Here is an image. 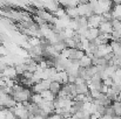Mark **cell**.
<instances>
[{
	"label": "cell",
	"mask_w": 121,
	"mask_h": 119,
	"mask_svg": "<svg viewBox=\"0 0 121 119\" xmlns=\"http://www.w3.org/2000/svg\"><path fill=\"white\" fill-rule=\"evenodd\" d=\"M112 20L113 19H120L121 18V2H117L112 8Z\"/></svg>",
	"instance_id": "obj_8"
},
{
	"label": "cell",
	"mask_w": 121,
	"mask_h": 119,
	"mask_svg": "<svg viewBox=\"0 0 121 119\" xmlns=\"http://www.w3.org/2000/svg\"><path fill=\"white\" fill-rule=\"evenodd\" d=\"M100 32L98 28H88L87 34H86V40H88L89 42H93L96 38H99Z\"/></svg>",
	"instance_id": "obj_6"
},
{
	"label": "cell",
	"mask_w": 121,
	"mask_h": 119,
	"mask_svg": "<svg viewBox=\"0 0 121 119\" xmlns=\"http://www.w3.org/2000/svg\"><path fill=\"white\" fill-rule=\"evenodd\" d=\"M120 118H121V116H120Z\"/></svg>",
	"instance_id": "obj_16"
},
{
	"label": "cell",
	"mask_w": 121,
	"mask_h": 119,
	"mask_svg": "<svg viewBox=\"0 0 121 119\" xmlns=\"http://www.w3.org/2000/svg\"><path fill=\"white\" fill-rule=\"evenodd\" d=\"M27 65V71L28 73H31V74H34L37 70H38V63L35 62V61H31L28 64H26Z\"/></svg>",
	"instance_id": "obj_11"
},
{
	"label": "cell",
	"mask_w": 121,
	"mask_h": 119,
	"mask_svg": "<svg viewBox=\"0 0 121 119\" xmlns=\"http://www.w3.org/2000/svg\"><path fill=\"white\" fill-rule=\"evenodd\" d=\"M53 47H54V49H55V50H56V51H58L59 54H60V53H61L62 50H65V49L67 48L64 41H59L58 43H55V44H53Z\"/></svg>",
	"instance_id": "obj_13"
},
{
	"label": "cell",
	"mask_w": 121,
	"mask_h": 119,
	"mask_svg": "<svg viewBox=\"0 0 121 119\" xmlns=\"http://www.w3.org/2000/svg\"><path fill=\"white\" fill-rule=\"evenodd\" d=\"M98 29L101 34H112V32H113V27H112L111 21H102L100 23V26L98 27Z\"/></svg>",
	"instance_id": "obj_4"
},
{
	"label": "cell",
	"mask_w": 121,
	"mask_h": 119,
	"mask_svg": "<svg viewBox=\"0 0 121 119\" xmlns=\"http://www.w3.org/2000/svg\"><path fill=\"white\" fill-rule=\"evenodd\" d=\"M111 107L113 109V111H114L115 116L120 117V116H121V103H120V102H112Z\"/></svg>",
	"instance_id": "obj_10"
},
{
	"label": "cell",
	"mask_w": 121,
	"mask_h": 119,
	"mask_svg": "<svg viewBox=\"0 0 121 119\" xmlns=\"http://www.w3.org/2000/svg\"><path fill=\"white\" fill-rule=\"evenodd\" d=\"M62 89V85L60 84V83H58V82H51V84H49V91L53 93V95H58L59 92H60V90Z\"/></svg>",
	"instance_id": "obj_9"
},
{
	"label": "cell",
	"mask_w": 121,
	"mask_h": 119,
	"mask_svg": "<svg viewBox=\"0 0 121 119\" xmlns=\"http://www.w3.org/2000/svg\"><path fill=\"white\" fill-rule=\"evenodd\" d=\"M1 74H2V77L13 79V81H15V79H17V77H18L14 65H6V67L1 70Z\"/></svg>",
	"instance_id": "obj_2"
},
{
	"label": "cell",
	"mask_w": 121,
	"mask_h": 119,
	"mask_svg": "<svg viewBox=\"0 0 121 119\" xmlns=\"http://www.w3.org/2000/svg\"><path fill=\"white\" fill-rule=\"evenodd\" d=\"M53 82H58L61 85H65L68 83V75L66 71H61V73H56L55 77L53 79Z\"/></svg>",
	"instance_id": "obj_5"
},
{
	"label": "cell",
	"mask_w": 121,
	"mask_h": 119,
	"mask_svg": "<svg viewBox=\"0 0 121 119\" xmlns=\"http://www.w3.org/2000/svg\"><path fill=\"white\" fill-rule=\"evenodd\" d=\"M102 84H104V85H106L107 88H111L114 83H113L112 78H107V79H105V81H102Z\"/></svg>",
	"instance_id": "obj_14"
},
{
	"label": "cell",
	"mask_w": 121,
	"mask_h": 119,
	"mask_svg": "<svg viewBox=\"0 0 121 119\" xmlns=\"http://www.w3.org/2000/svg\"><path fill=\"white\" fill-rule=\"evenodd\" d=\"M78 9V14L79 16H85V18H89L91 15H93V8L91 7V5L88 2H81L77 6Z\"/></svg>",
	"instance_id": "obj_1"
},
{
	"label": "cell",
	"mask_w": 121,
	"mask_h": 119,
	"mask_svg": "<svg viewBox=\"0 0 121 119\" xmlns=\"http://www.w3.org/2000/svg\"><path fill=\"white\" fill-rule=\"evenodd\" d=\"M79 65L82 69H87V68L92 67V57H89L87 55H83L82 58L79 61Z\"/></svg>",
	"instance_id": "obj_7"
},
{
	"label": "cell",
	"mask_w": 121,
	"mask_h": 119,
	"mask_svg": "<svg viewBox=\"0 0 121 119\" xmlns=\"http://www.w3.org/2000/svg\"><path fill=\"white\" fill-rule=\"evenodd\" d=\"M104 21L101 15H91L89 18H87V27L88 28H98L100 26V23Z\"/></svg>",
	"instance_id": "obj_3"
},
{
	"label": "cell",
	"mask_w": 121,
	"mask_h": 119,
	"mask_svg": "<svg viewBox=\"0 0 121 119\" xmlns=\"http://www.w3.org/2000/svg\"><path fill=\"white\" fill-rule=\"evenodd\" d=\"M41 100H42V98H41L40 93H33L31 96V98H30V103H32L34 105H38Z\"/></svg>",
	"instance_id": "obj_12"
},
{
	"label": "cell",
	"mask_w": 121,
	"mask_h": 119,
	"mask_svg": "<svg viewBox=\"0 0 121 119\" xmlns=\"http://www.w3.org/2000/svg\"><path fill=\"white\" fill-rule=\"evenodd\" d=\"M0 55H1V56H6V55H7V49H6V47H4V46H1V44H0Z\"/></svg>",
	"instance_id": "obj_15"
}]
</instances>
